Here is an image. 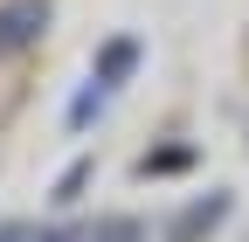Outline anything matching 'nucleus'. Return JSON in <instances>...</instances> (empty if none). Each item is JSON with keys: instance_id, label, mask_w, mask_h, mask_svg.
Here are the masks:
<instances>
[{"instance_id": "obj_4", "label": "nucleus", "mask_w": 249, "mask_h": 242, "mask_svg": "<svg viewBox=\"0 0 249 242\" xmlns=\"http://www.w3.org/2000/svg\"><path fill=\"white\" fill-rule=\"evenodd\" d=\"M139 235H145L139 215H104L97 228H90V242H139Z\"/></svg>"}, {"instance_id": "obj_1", "label": "nucleus", "mask_w": 249, "mask_h": 242, "mask_svg": "<svg viewBox=\"0 0 249 242\" xmlns=\"http://www.w3.org/2000/svg\"><path fill=\"white\" fill-rule=\"evenodd\" d=\"M42 28H49V0H7V7H0V55L35 49Z\"/></svg>"}, {"instance_id": "obj_3", "label": "nucleus", "mask_w": 249, "mask_h": 242, "mask_svg": "<svg viewBox=\"0 0 249 242\" xmlns=\"http://www.w3.org/2000/svg\"><path fill=\"white\" fill-rule=\"evenodd\" d=\"M132 63H139V42H111V49L97 55V83H104V90L124 83V76H132Z\"/></svg>"}, {"instance_id": "obj_5", "label": "nucleus", "mask_w": 249, "mask_h": 242, "mask_svg": "<svg viewBox=\"0 0 249 242\" xmlns=\"http://www.w3.org/2000/svg\"><path fill=\"white\" fill-rule=\"evenodd\" d=\"M28 242H70L62 228H28Z\"/></svg>"}, {"instance_id": "obj_2", "label": "nucleus", "mask_w": 249, "mask_h": 242, "mask_svg": "<svg viewBox=\"0 0 249 242\" xmlns=\"http://www.w3.org/2000/svg\"><path fill=\"white\" fill-rule=\"evenodd\" d=\"M229 222V194H208V201H187L180 215H173V228H166V242H208L214 228Z\"/></svg>"}]
</instances>
